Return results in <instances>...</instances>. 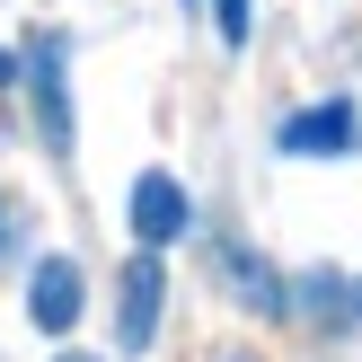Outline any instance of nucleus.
<instances>
[{"label":"nucleus","instance_id":"obj_5","mask_svg":"<svg viewBox=\"0 0 362 362\" xmlns=\"http://www.w3.org/2000/svg\"><path fill=\"white\" fill-rule=\"evenodd\" d=\"M345 141H354V106H345V98H327V106H300V115L283 124V151H292V159L345 151Z\"/></svg>","mask_w":362,"mask_h":362},{"label":"nucleus","instance_id":"obj_1","mask_svg":"<svg viewBox=\"0 0 362 362\" xmlns=\"http://www.w3.org/2000/svg\"><path fill=\"white\" fill-rule=\"evenodd\" d=\"M133 230H141V247H177L194 230V204H186V186H177L168 168H141L133 177Z\"/></svg>","mask_w":362,"mask_h":362},{"label":"nucleus","instance_id":"obj_11","mask_svg":"<svg viewBox=\"0 0 362 362\" xmlns=\"http://www.w3.org/2000/svg\"><path fill=\"white\" fill-rule=\"evenodd\" d=\"M354 310H362V300H354Z\"/></svg>","mask_w":362,"mask_h":362},{"label":"nucleus","instance_id":"obj_10","mask_svg":"<svg viewBox=\"0 0 362 362\" xmlns=\"http://www.w3.org/2000/svg\"><path fill=\"white\" fill-rule=\"evenodd\" d=\"M62 362H98V354H62Z\"/></svg>","mask_w":362,"mask_h":362},{"label":"nucleus","instance_id":"obj_2","mask_svg":"<svg viewBox=\"0 0 362 362\" xmlns=\"http://www.w3.org/2000/svg\"><path fill=\"white\" fill-rule=\"evenodd\" d=\"M159 300H168V274H159V257L141 247V257L124 265V318H115V345L124 354H141L159 336Z\"/></svg>","mask_w":362,"mask_h":362},{"label":"nucleus","instance_id":"obj_8","mask_svg":"<svg viewBox=\"0 0 362 362\" xmlns=\"http://www.w3.org/2000/svg\"><path fill=\"white\" fill-rule=\"evenodd\" d=\"M9 80H18V53H0V88H9Z\"/></svg>","mask_w":362,"mask_h":362},{"label":"nucleus","instance_id":"obj_7","mask_svg":"<svg viewBox=\"0 0 362 362\" xmlns=\"http://www.w3.org/2000/svg\"><path fill=\"white\" fill-rule=\"evenodd\" d=\"M212 18H221V45H247V27H257V0H212Z\"/></svg>","mask_w":362,"mask_h":362},{"label":"nucleus","instance_id":"obj_3","mask_svg":"<svg viewBox=\"0 0 362 362\" xmlns=\"http://www.w3.org/2000/svg\"><path fill=\"white\" fill-rule=\"evenodd\" d=\"M27 80H35V124H45L53 151H71V88H62V35H45V45L27 53Z\"/></svg>","mask_w":362,"mask_h":362},{"label":"nucleus","instance_id":"obj_4","mask_svg":"<svg viewBox=\"0 0 362 362\" xmlns=\"http://www.w3.org/2000/svg\"><path fill=\"white\" fill-rule=\"evenodd\" d=\"M27 318H35L45 336H62L71 318H80V265H71V257H45V265L27 274Z\"/></svg>","mask_w":362,"mask_h":362},{"label":"nucleus","instance_id":"obj_6","mask_svg":"<svg viewBox=\"0 0 362 362\" xmlns=\"http://www.w3.org/2000/svg\"><path fill=\"white\" fill-rule=\"evenodd\" d=\"M230 274H239V292H247V310H265V318L283 310V283H274V265H257V257H239V247H230Z\"/></svg>","mask_w":362,"mask_h":362},{"label":"nucleus","instance_id":"obj_9","mask_svg":"<svg viewBox=\"0 0 362 362\" xmlns=\"http://www.w3.org/2000/svg\"><path fill=\"white\" fill-rule=\"evenodd\" d=\"M0 247H9V212H0Z\"/></svg>","mask_w":362,"mask_h":362}]
</instances>
